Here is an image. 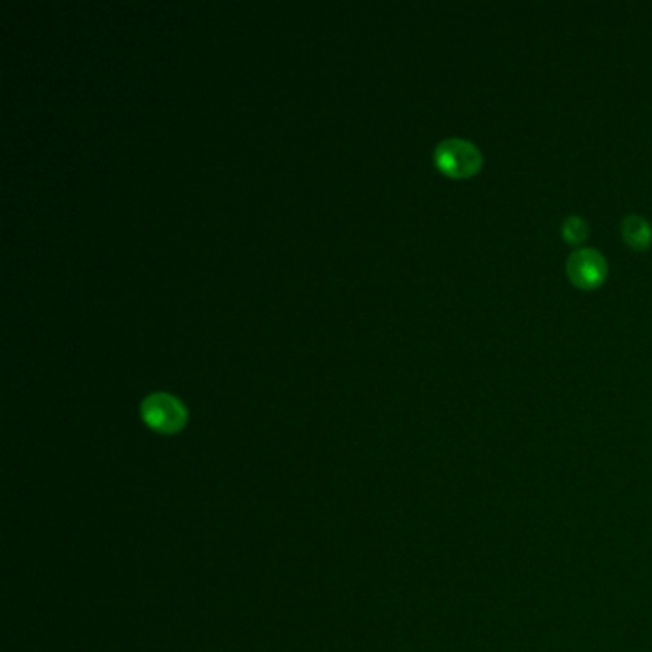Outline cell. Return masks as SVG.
Instances as JSON below:
<instances>
[{"mask_svg":"<svg viewBox=\"0 0 652 652\" xmlns=\"http://www.w3.org/2000/svg\"><path fill=\"white\" fill-rule=\"evenodd\" d=\"M140 413L146 425L161 435L178 433L188 419L184 404L169 392H153L146 396L140 406Z\"/></svg>","mask_w":652,"mask_h":652,"instance_id":"cell-2","label":"cell"},{"mask_svg":"<svg viewBox=\"0 0 652 652\" xmlns=\"http://www.w3.org/2000/svg\"><path fill=\"white\" fill-rule=\"evenodd\" d=\"M561 234L568 243L580 245L589 236V226H587L584 218L578 217V215H570V217L565 218V222L561 226Z\"/></svg>","mask_w":652,"mask_h":652,"instance_id":"cell-5","label":"cell"},{"mask_svg":"<svg viewBox=\"0 0 652 652\" xmlns=\"http://www.w3.org/2000/svg\"><path fill=\"white\" fill-rule=\"evenodd\" d=\"M566 272L570 282L582 289H593L607 278L609 264L595 249H578L568 257Z\"/></svg>","mask_w":652,"mask_h":652,"instance_id":"cell-3","label":"cell"},{"mask_svg":"<svg viewBox=\"0 0 652 652\" xmlns=\"http://www.w3.org/2000/svg\"><path fill=\"white\" fill-rule=\"evenodd\" d=\"M482 153L479 148L463 138H446L435 150V165L452 178H467L480 171Z\"/></svg>","mask_w":652,"mask_h":652,"instance_id":"cell-1","label":"cell"},{"mask_svg":"<svg viewBox=\"0 0 652 652\" xmlns=\"http://www.w3.org/2000/svg\"><path fill=\"white\" fill-rule=\"evenodd\" d=\"M622 238L631 249H647L652 243V226L639 215H628L622 220Z\"/></svg>","mask_w":652,"mask_h":652,"instance_id":"cell-4","label":"cell"}]
</instances>
